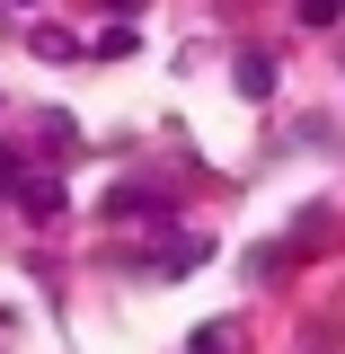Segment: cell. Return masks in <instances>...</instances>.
<instances>
[{
    "instance_id": "1",
    "label": "cell",
    "mask_w": 345,
    "mask_h": 354,
    "mask_svg": "<svg viewBox=\"0 0 345 354\" xmlns=\"http://www.w3.org/2000/svg\"><path fill=\"white\" fill-rule=\"evenodd\" d=\"M18 204H27L36 221H53V213H62V177H36V169H27V177H18Z\"/></svg>"
},
{
    "instance_id": "2",
    "label": "cell",
    "mask_w": 345,
    "mask_h": 354,
    "mask_svg": "<svg viewBox=\"0 0 345 354\" xmlns=\"http://www.w3.org/2000/svg\"><path fill=\"white\" fill-rule=\"evenodd\" d=\"M239 97H274V53H239Z\"/></svg>"
},
{
    "instance_id": "3",
    "label": "cell",
    "mask_w": 345,
    "mask_h": 354,
    "mask_svg": "<svg viewBox=\"0 0 345 354\" xmlns=\"http://www.w3.org/2000/svg\"><path fill=\"white\" fill-rule=\"evenodd\" d=\"M195 354H248V346H239L230 319H213V328H195Z\"/></svg>"
},
{
    "instance_id": "4",
    "label": "cell",
    "mask_w": 345,
    "mask_h": 354,
    "mask_svg": "<svg viewBox=\"0 0 345 354\" xmlns=\"http://www.w3.org/2000/svg\"><path fill=\"white\" fill-rule=\"evenodd\" d=\"M88 53H106V62H115V53H133V27H124V18H115V27H97V44H88Z\"/></svg>"
},
{
    "instance_id": "5",
    "label": "cell",
    "mask_w": 345,
    "mask_h": 354,
    "mask_svg": "<svg viewBox=\"0 0 345 354\" xmlns=\"http://www.w3.org/2000/svg\"><path fill=\"white\" fill-rule=\"evenodd\" d=\"M301 18H310V27H337V18H345V0H301Z\"/></svg>"
},
{
    "instance_id": "6",
    "label": "cell",
    "mask_w": 345,
    "mask_h": 354,
    "mask_svg": "<svg viewBox=\"0 0 345 354\" xmlns=\"http://www.w3.org/2000/svg\"><path fill=\"white\" fill-rule=\"evenodd\" d=\"M18 177H27V160H18V151H0V195H18Z\"/></svg>"
},
{
    "instance_id": "7",
    "label": "cell",
    "mask_w": 345,
    "mask_h": 354,
    "mask_svg": "<svg viewBox=\"0 0 345 354\" xmlns=\"http://www.w3.org/2000/svg\"><path fill=\"white\" fill-rule=\"evenodd\" d=\"M27 9H36V0H27Z\"/></svg>"
},
{
    "instance_id": "8",
    "label": "cell",
    "mask_w": 345,
    "mask_h": 354,
    "mask_svg": "<svg viewBox=\"0 0 345 354\" xmlns=\"http://www.w3.org/2000/svg\"><path fill=\"white\" fill-rule=\"evenodd\" d=\"M0 106H9V97H0Z\"/></svg>"
}]
</instances>
